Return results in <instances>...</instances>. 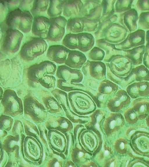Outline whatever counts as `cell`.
Returning <instances> with one entry per match:
<instances>
[{"label": "cell", "instance_id": "1", "mask_svg": "<svg viewBox=\"0 0 149 167\" xmlns=\"http://www.w3.org/2000/svg\"><path fill=\"white\" fill-rule=\"evenodd\" d=\"M57 67L52 62L45 61L29 66L27 70L26 77L29 81L39 84L45 88H54L56 82L53 75L56 73Z\"/></svg>", "mask_w": 149, "mask_h": 167}, {"label": "cell", "instance_id": "2", "mask_svg": "<svg viewBox=\"0 0 149 167\" xmlns=\"http://www.w3.org/2000/svg\"><path fill=\"white\" fill-rule=\"evenodd\" d=\"M33 19L29 11L16 8L8 12L4 21L5 26L3 27L12 28L24 33H28L31 29Z\"/></svg>", "mask_w": 149, "mask_h": 167}, {"label": "cell", "instance_id": "3", "mask_svg": "<svg viewBox=\"0 0 149 167\" xmlns=\"http://www.w3.org/2000/svg\"><path fill=\"white\" fill-rule=\"evenodd\" d=\"M0 38L1 50L4 53L15 54L19 50L23 37L22 33L18 30L3 27Z\"/></svg>", "mask_w": 149, "mask_h": 167}, {"label": "cell", "instance_id": "4", "mask_svg": "<svg viewBox=\"0 0 149 167\" xmlns=\"http://www.w3.org/2000/svg\"><path fill=\"white\" fill-rule=\"evenodd\" d=\"M47 48V45L44 39L38 37H32L23 44L19 55L24 61H31L43 54Z\"/></svg>", "mask_w": 149, "mask_h": 167}, {"label": "cell", "instance_id": "5", "mask_svg": "<svg viewBox=\"0 0 149 167\" xmlns=\"http://www.w3.org/2000/svg\"><path fill=\"white\" fill-rule=\"evenodd\" d=\"M49 20L50 26L46 39L52 42L60 41L64 35L68 20L61 16L50 18Z\"/></svg>", "mask_w": 149, "mask_h": 167}, {"label": "cell", "instance_id": "6", "mask_svg": "<svg viewBox=\"0 0 149 167\" xmlns=\"http://www.w3.org/2000/svg\"><path fill=\"white\" fill-rule=\"evenodd\" d=\"M128 32L125 27L120 23L115 22L106 29L103 33V39L112 43H118L126 38Z\"/></svg>", "mask_w": 149, "mask_h": 167}, {"label": "cell", "instance_id": "7", "mask_svg": "<svg viewBox=\"0 0 149 167\" xmlns=\"http://www.w3.org/2000/svg\"><path fill=\"white\" fill-rule=\"evenodd\" d=\"M146 42V32L143 30L138 29L129 33L122 42L115 44L116 47L122 50L131 49L141 45Z\"/></svg>", "mask_w": 149, "mask_h": 167}, {"label": "cell", "instance_id": "8", "mask_svg": "<svg viewBox=\"0 0 149 167\" xmlns=\"http://www.w3.org/2000/svg\"><path fill=\"white\" fill-rule=\"evenodd\" d=\"M82 1V17L91 20H99L102 12L101 1L90 0Z\"/></svg>", "mask_w": 149, "mask_h": 167}, {"label": "cell", "instance_id": "9", "mask_svg": "<svg viewBox=\"0 0 149 167\" xmlns=\"http://www.w3.org/2000/svg\"><path fill=\"white\" fill-rule=\"evenodd\" d=\"M139 16L137 10L132 8L120 14L118 22L128 32L131 33L137 30Z\"/></svg>", "mask_w": 149, "mask_h": 167}, {"label": "cell", "instance_id": "10", "mask_svg": "<svg viewBox=\"0 0 149 167\" xmlns=\"http://www.w3.org/2000/svg\"><path fill=\"white\" fill-rule=\"evenodd\" d=\"M123 84L127 87L136 81H149V70L143 65H140L133 67L128 75L124 77Z\"/></svg>", "mask_w": 149, "mask_h": 167}, {"label": "cell", "instance_id": "11", "mask_svg": "<svg viewBox=\"0 0 149 167\" xmlns=\"http://www.w3.org/2000/svg\"><path fill=\"white\" fill-rule=\"evenodd\" d=\"M49 19L41 16L34 17L31 28L33 35L43 39H46L50 26Z\"/></svg>", "mask_w": 149, "mask_h": 167}, {"label": "cell", "instance_id": "12", "mask_svg": "<svg viewBox=\"0 0 149 167\" xmlns=\"http://www.w3.org/2000/svg\"><path fill=\"white\" fill-rule=\"evenodd\" d=\"M126 91L132 99L149 97V81L134 82L128 85Z\"/></svg>", "mask_w": 149, "mask_h": 167}, {"label": "cell", "instance_id": "13", "mask_svg": "<svg viewBox=\"0 0 149 167\" xmlns=\"http://www.w3.org/2000/svg\"><path fill=\"white\" fill-rule=\"evenodd\" d=\"M111 63L119 75L123 77L128 75L133 67L131 61L123 55L115 56L112 59Z\"/></svg>", "mask_w": 149, "mask_h": 167}, {"label": "cell", "instance_id": "14", "mask_svg": "<svg viewBox=\"0 0 149 167\" xmlns=\"http://www.w3.org/2000/svg\"><path fill=\"white\" fill-rule=\"evenodd\" d=\"M70 50L63 45H52L48 49L46 56L52 61L58 64H62L65 63L67 55Z\"/></svg>", "mask_w": 149, "mask_h": 167}, {"label": "cell", "instance_id": "15", "mask_svg": "<svg viewBox=\"0 0 149 167\" xmlns=\"http://www.w3.org/2000/svg\"><path fill=\"white\" fill-rule=\"evenodd\" d=\"M83 7L82 1L64 0L63 7V14L67 18L82 17Z\"/></svg>", "mask_w": 149, "mask_h": 167}, {"label": "cell", "instance_id": "16", "mask_svg": "<svg viewBox=\"0 0 149 167\" xmlns=\"http://www.w3.org/2000/svg\"><path fill=\"white\" fill-rule=\"evenodd\" d=\"M4 104L11 112H15L20 110L21 100L16 92L13 90L8 89L5 90L2 97Z\"/></svg>", "mask_w": 149, "mask_h": 167}, {"label": "cell", "instance_id": "17", "mask_svg": "<svg viewBox=\"0 0 149 167\" xmlns=\"http://www.w3.org/2000/svg\"><path fill=\"white\" fill-rule=\"evenodd\" d=\"M145 51L146 46L143 45L131 49L124 50L123 55L131 61L133 66H138L143 62Z\"/></svg>", "mask_w": 149, "mask_h": 167}, {"label": "cell", "instance_id": "18", "mask_svg": "<svg viewBox=\"0 0 149 167\" xmlns=\"http://www.w3.org/2000/svg\"><path fill=\"white\" fill-rule=\"evenodd\" d=\"M78 48L83 52H86L91 50L95 43V39L91 34L82 32L77 34Z\"/></svg>", "mask_w": 149, "mask_h": 167}, {"label": "cell", "instance_id": "19", "mask_svg": "<svg viewBox=\"0 0 149 167\" xmlns=\"http://www.w3.org/2000/svg\"><path fill=\"white\" fill-rule=\"evenodd\" d=\"M86 58L82 52L77 50H70L65 64L71 67H79L86 61Z\"/></svg>", "mask_w": 149, "mask_h": 167}, {"label": "cell", "instance_id": "20", "mask_svg": "<svg viewBox=\"0 0 149 167\" xmlns=\"http://www.w3.org/2000/svg\"><path fill=\"white\" fill-rule=\"evenodd\" d=\"M96 44L97 46L106 51L107 55L112 56V59L117 55L123 54L124 50L117 48L115 44L108 42L104 39H96Z\"/></svg>", "mask_w": 149, "mask_h": 167}, {"label": "cell", "instance_id": "21", "mask_svg": "<svg viewBox=\"0 0 149 167\" xmlns=\"http://www.w3.org/2000/svg\"><path fill=\"white\" fill-rule=\"evenodd\" d=\"M82 17L70 18L67 21L66 30L69 33H80L84 31Z\"/></svg>", "mask_w": 149, "mask_h": 167}, {"label": "cell", "instance_id": "22", "mask_svg": "<svg viewBox=\"0 0 149 167\" xmlns=\"http://www.w3.org/2000/svg\"><path fill=\"white\" fill-rule=\"evenodd\" d=\"M133 109L139 114L145 115L149 110V99L140 97L135 99L132 102Z\"/></svg>", "mask_w": 149, "mask_h": 167}, {"label": "cell", "instance_id": "23", "mask_svg": "<svg viewBox=\"0 0 149 167\" xmlns=\"http://www.w3.org/2000/svg\"><path fill=\"white\" fill-rule=\"evenodd\" d=\"M116 1L101 0L102 12L100 19V22L114 14L115 4Z\"/></svg>", "mask_w": 149, "mask_h": 167}, {"label": "cell", "instance_id": "24", "mask_svg": "<svg viewBox=\"0 0 149 167\" xmlns=\"http://www.w3.org/2000/svg\"><path fill=\"white\" fill-rule=\"evenodd\" d=\"M64 3V0H49L47 11L48 16L50 18L60 16L63 12Z\"/></svg>", "mask_w": 149, "mask_h": 167}, {"label": "cell", "instance_id": "25", "mask_svg": "<svg viewBox=\"0 0 149 167\" xmlns=\"http://www.w3.org/2000/svg\"><path fill=\"white\" fill-rule=\"evenodd\" d=\"M118 16L114 14L101 22L94 34L96 39H103V35L106 29L111 24L115 23L118 20Z\"/></svg>", "mask_w": 149, "mask_h": 167}, {"label": "cell", "instance_id": "26", "mask_svg": "<svg viewBox=\"0 0 149 167\" xmlns=\"http://www.w3.org/2000/svg\"><path fill=\"white\" fill-rule=\"evenodd\" d=\"M49 0H34L30 9L31 12L34 17L39 16L42 13L47 10L49 4Z\"/></svg>", "mask_w": 149, "mask_h": 167}, {"label": "cell", "instance_id": "27", "mask_svg": "<svg viewBox=\"0 0 149 167\" xmlns=\"http://www.w3.org/2000/svg\"><path fill=\"white\" fill-rule=\"evenodd\" d=\"M62 44L68 49H75L78 48L77 34L68 33L62 40Z\"/></svg>", "mask_w": 149, "mask_h": 167}, {"label": "cell", "instance_id": "28", "mask_svg": "<svg viewBox=\"0 0 149 167\" xmlns=\"http://www.w3.org/2000/svg\"><path fill=\"white\" fill-rule=\"evenodd\" d=\"M134 1L132 0H116L115 4V12L121 13L130 9Z\"/></svg>", "mask_w": 149, "mask_h": 167}, {"label": "cell", "instance_id": "29", "mask_svg": "<svg viewBox=\"0 0 149 167\" xmlns=\"http://www.w3.org/2000/svg\"><path fill=\"white\" fill-rule=\"evenodd\" d=\"M84 23V31L91 32L95 31L100 23L99 20H93L83 17Z\"/></svg>", "mask_w": 149, "mask_h": 167}, {"label": "cell", "instance_id": "30", "mask_svg": "<svg viewBox=\"0 0 149 167\" xmlns=\"http://www.w3.org/2000/svg\"><path fill=\"white\" fill-rule=\"evenodd\" d=\"M138 23V29L149 30V11L140 13Z\"/></svg>", "mask_w": 149, "mask_h": 167}, {"label": "cell", "instance_id": "31", "mask_svg": "<svg viewBox=\"0 0 149 167\" xmlns=\"http://www.w3.org/2000/svg\"><path fill=\"white\" fill-rule=\"evenodd\" d=\"M105 55L104 51L101 48L97 47H94L89 52L88 56L91 59L95 60H101Z\"/></svg>", "mask_w": 149, "mask_h": 167}, {"label": "cell", "instance_id": "32", "mask_svg": "<svg viewBox=\"0 0 149 167\" xmlns=\"http://www.w3.org/2000/svg\"><path fill=\"white\" fill-rule=\"evenodd\" d=\"M44 102L47 104L48 107L52 110H57L58 107L56 101L54 98L51 96H48L43 98Z\"/></svg>", "mask_w": 149, "mask_h": 167}, {"label": "cell", "instance_id": "33", "mask_svg": "<svg viewBox=\"0 0 149 167\" xmlns=\"http://www.w3.org/2000/svg\"><path fill=\"white\" fill-rule=\"evenodd\" d=\"M136 6L137 8L142 12L149 11V0H137Z\"/></svg>", "mask_w": 149, "mask_h": 167}, {"label": "cell", "instance_id": "34", "mask_svg": "<svg viewBox=\"0 0 149 167\" xmlns=\"http://www.w3.org/2000/svg\"><path fill=\"white\" fill-rule=\"evenodd\" d=\"M33 0H20L18 6V8L22 10L28 11L30 7L31 6V4H33Z\"/></svg>", "mask_w": 149, "mask_h": 167}, {"label": "cell", "instance_id": "35", "mask_svg": "<svg viewBox=\"0 0 149 167\" xmlns=\"http://www.w3.org/2000/svg\"><path fill=\"white\" fill-rule=\"evenodd\" d=\"M143 65L149 70V49H146L143 59Z\"/></svg>", "mask_w": 149, "mask_h": 167}, {"label": "cell", "instance_id": "36", "mask_svg": "<svg viewBox=\"0 0 149 167\" xmlns=\"http://www.w3.org/2000/svg\"><path fill=\"white\" fill-rule=\"evenodd\" d=\"M19 0L16 1H5L8 8H9L10 7L15 6L17 5L19 3Z\"/></svg>", "mask_w": 149, "mask_h": 167}, {"label": "cell", "instance_id": "37", "mask_svg": "<svg viewBox=\"0 0 149 167\" xmlns=\"http://www.w3.org/2000/svg\"><path fill=\"white\" fill-rule=\"evenodd\" d=\"M146 49H147L149 47V30L146 32Z\"/></svg>", "mask_w": 149, "mask_h": 167}, {"label": "cell", "instance_id": "38", "mask_svg": "<svg viewBox=\"0 0 149 167\" xmlns=\"http://www.w3.org/2000/svg\"><path fill=\"white\" fill-rule=\"evenodd\" d=\"M115 123L116 121H113L111 122L110 127L111 128H114Z\"/></svg>", "mask_w": 149, "mask_h": 167}, {"label": "cell", "instance_id": "39", "mask_svg": "<svg viewBox=\"0 0 149 167\" xmlns=\"http://www.w3.org/2000/svg\"><path fill=\"white\" fill-rule=\"evenodd\" d=\"M10 123V121L8 120H6L4 123V124L6 126H8Z\"/></svg>", "mask_w": 149, "mask_h": 167}, {"label": "cell", "instance_id": "40", "mask_svg": "<svg viewBox=\"0 0 149 167\" xmlns=\"http://www.w3.org/2000/svg\"><path fill=\"white\" fill-rule=\"evenodd\" d=\"M4 93V91L3 90V89L1 87H0V97L1 98L2 97L3 94Z\"/></svg>", "mask_w": 149, "mask_h": 167}, {"label": "cell", "instance_id": "41", "mask_svg": "<svg viewBox=\"0 0 149 167\" xmlns=\"http://www.w3.org/2000/svg\"><path fill=\"white\" fill-rule=\"evenodd\" d=\"M62 127L64 128H65L68 126V124L66 122H64L62 124Z\"/></svg>", "mask_w": 149, "mask_h": 167}, {"label": "cell", "instance_id": "42", "mask_svg": "<svg viewBox=\"0 0 149 167\" xmlns=\"http://www.w3.org/2000/svg\"><path fill=\"white\" fill-rule=\"evenodd\" d=\"M102 118V116L101 115H99L97 117V122H99L100 121Z\"/></svg>", "mask_w": 149, "mask_h": 167}, {"label": "cell", "instance_id": "43", "mask_svg": "<svg viewBox=\"0 0 149 167\" xmlns=\"http://www.w3.org/2000/svg\"><path fill=\"white\" fill-rule=\"evenodd\" d=\"M18 144V142H16L15 141H12L11 142V143L10 144V146H13L15 144Z\"/></svg>", "mask_w": 149, "mask_h": 167}, {"label": "cell", "instance_id": "44", "mask_svg": "<svg viewBox=\"0 0 149 167\" xmlns=\"http://www.w3.org/2000/svg\"><path fill=\"white\" fill-rule=\"evenodd\" d=\"M120 146L122 148V149L124 148V143H122L120 144Z\"/></svg>", "mask_w": 149, "mask_h": 167}, {"label": "cell", "instance_id": "45", "mask_svg": "<svg viewBox=\"0 0 149 167\" xmlns=\"http://www.w3.org/2000/svg\"><path fill=\"white\" fill-rule=\"evenodd\" d=\"M109 154V152L107 150H106L104 152V155L105 156L108 155Z\"/></svg>", "mask_w": 149, "mask_h": 167}, {"label": "cell", "instance_id": "46", "mask_svg": "<svg viewBox=\"0 0 149 167\" xmlns=\"http://www.w3.org/2000/svg\"><path fill=\"white\" fill-rule=\"evenodd\" d=\"M55 166L56 167H58L59 166V164L58 162H57L55 165Z\"/></svg>", "mask_w": 149, "mask_h": 167}, {"label": "cell", "instance_id": "47", "mask_svg": "<svg viewBox=\"0 0 149 167\" xmlns=\"http://www.w3.org/2000/svg\"><path fill=\"white\" fill-rule=\"evenodd\" d=\"M96 127L98 129H99V125L98 124H96Z\"/></svg>", "mask_w": 149, "mask_h": 167}, {"label": "cell", "instance_id": "48", "mask_svg": "<svg viewBox=\"0 0 149 167\" xmlns=\"http://www.w3.org/2000/svg\"><path fill=\"white\" fill-rule=\"evenodd\" d=\"M83 154L82 152H80L79 153V155L80 157H81L83 156Z\"/></svg>", "mask_w": 149, "mask_h": 167}, {"label": "cell", "instance_id": "49", "mask_svg": "<svg viewBox=\"0 0 149 167\" xmlns=\"http://www.w3.org/2000/svg\"><path fill=\"white\" fill-rule=\"evenodd\" d=\"M114 166V163L113 162H112L110 165V167H113Z\"/></svg>", "mask_w": 149, "mask_h": 167}, {"label": "cell", "instance_id": "50", "mask_svg": "<svg viewBox=\"0 0 149 167\" xmlns=\"http://www.w3.org/2000/svg\"><path fill=\"white\" fill-rule=\"evenodd\" d=\"M135 131L134 130H133L131 131L130 132V134L131 135V134H132Z\"/></svg>", "mask_w": 149, "mask_h": 167}, {"label": "cell", "instance_id": "51", "mask_svg": "<svg viewBox=\"0 0 149 167\" xmlns=\"http://www.w3.org/2000/svg\"><path fill=\"white\" fill-rule=\"evenodd\" d=\"M30 131L32 132H33V133H35V132L34 131V130H33V129L31 128L30 129Z\"/></svg>", "mask_w": 149, "mask_h": 167}, {"label": "cell", "instance_id": "52", "mask_svg": "<svg viewBox=\"0 0 149 167\" xmlns=\"http://www.w3.org/2000/svg\"><path fill=\"white\" fill-rule=\"evenodd\" d=\"M45 153H44V156H43V160H44L45 158Z\"/></svg>", "mask_w": 149, "mask_h": 167}, {"label": "cell", "instance_id": "53", "mask_svg": "<svg viewBox=\"0 0 149 167\" xmlns=\"http://www.w3.org/2000/svg\"><path fill=\"white\" fill-rule=\"evenodd\" d=\"M2 133H3V131L1 130L0 131V135H1L2 134Z\"/></svg>", "mask_w": 149, "mask_h": 167}, {"label": "cell", "instance_id": "54", "mask_svg": "<svg viewBox=\"0 0 149 167\" xmlns=\"http://www.w3.org/2000/svg\"><path fill=\"white\" fill-rule=\"evenodd\" d=\"M103 99V97L102 96H101L100 97V99L102 100Z\"/></svg>", "mask_w": 149, "mask_h": 167}, {"label": "cell", "instance_id": "55", "mask_svg": "<svg viewBox=\"0 0 149 167\" xmlns=\"http://www.w3.org/2000/svg\"><path fill=\"white\" fill-rule=\"evenodd\" d=\"M20 126H19V125H18V129H20Z\"/></svg>", "mask_w": 149, "mask_h": 167}, {"label": "cell", "instance_id": "56", "mask_svg": "<svg viewBox=\"0 0 149 167\" xmlns=\"http://www.w3.org/2000/svg\"><path fill=\"white\" fill-rule=\"evenodd\" d=\"M149 49V47L147 49ZM146 50H147V49H146Z\"/></svg>", "mask_w": 149, "mask_h": 167}]
</instances>
